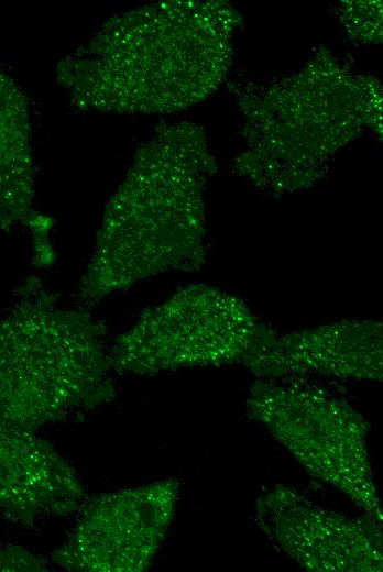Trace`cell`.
I'll return each instance as SVG.
<instances>
[{
  "label": "cell",
  "mask_w": 383,
  "mask_h": 572,
  "mask_svg": "<svg viewBox=\"0 0 383 572\" xmlns=\"http://www.w3.org/2000/svg\"><path fill=\"white\" fill-rule=\"evenodd\" d=\"M103 329L40 292L0 321V418L29 430L111 397Z\"/></svg>",
  "instance_id": "1"
},
{
  "label": "cell",
  "mask_w": 383,
  "mask_h": 572,
  "mask_svg": "<svg viewBox=\"0 0 383 572\" xmlns=\"http://www.w3.org/2000/svg\"><path fill=\"white\" fill-rule=\"evenodd\" d=\"M201 166L136 168L107 213L79 283L94 301L135 282L204 262Z\"/></svg>",
  "instance_id": "2"
},
{
  "label": "cell",
  "mask_w": 383,
  "mask_h": 572,
  "mask_svg": "<svg viewBox=\"0 0 383 572\" xmlns=\"http://www.w3.org/2000/svg\"><path fill=\"white\" fill-rule=\"evenodd\" d=\"M262 326L240 298L190 285L144 311L118 338L110 362L135 374L243 362Z\"/></svg>",
  "instance_id": "3"
},
{
  "label": "cell",
  "mask_w": 383,
  "mask_h": 572,
  "mask_svg": "<svg viewBox=\"0 0 383 572\" xmlns=\"http://www.w3.org/2000/svg\"><path fill=\"white\" fill-rule=\"evenodd\" d=\"M248 406L310 473L381 517L364 425L349 405L317 388L258 382Z\"/></svg>",
  "instance_id": "4"
},
{
  "label": "cell",
  "mask_w": 383,
  "mask_h": 572,
  "mask_svg": "<svg viewBox=\"0 0 383 572\" xmlns=\"http://www.w3.org/2000/svg\"><path fill=\"white\" fill-rule=\"evenodd\" d=\"M177 494V482L163 481L96 497L54 561L74 571H144L164 540Z\"/></svg>",
  "instance_id": "5"
},
{
  "label": "cell",
  "mask_w": 383,
  "mask_h": 572,
  "mask_svg": "<svg viewBox=\"0 0 383 572\" xmlns=\"http://www.w3.org/2000/svg\"><path fill=\"white\" fill-rule=\"evenodd\" d=\"M243 363L270 377L318 373L377 380L382 375V323L342 321L285 336H276L263 324Z\"/></svg>",
  "instance_id": "6"
},
{
  "label": "cell",
  "mask_w": 383,
  "mask_h": 572,
  "mask_svg": "<svg viewBox=\"0 0 383 572\" xmlns=\"http://www.w3.org/2000/svg\"><path fill=\"white\" fill-rule=\"evenodd\" d=\"M84 494L75 471L48 442L0 418V516L29 524L63 515Z\"/></svg>",
  "instance_id": "7"
},
{
  "label": "cell",
  "mask_w": 383,
  "mask_h": 572,
  "mask_svg": "<svg viewBox=\"0 0 383 572\" xmlns=\"http://www.w3.org/2000/svg\"><path fill=\"white\" fill-rule=\"evenodd\" d=\"M280 543L307 569L372 571L381 568L379 536L360 522L304 507L297 496H274Z\"/></svg>",
  "instance_id": "8"
},
{
  "label": "cell",
  "mask_w": 383,
  "mask_h": 572,
  "mask_svg": "<svg viewBox=\"0 0 383 572\" xmlns=\"http://www.w3.org/2000/svg\"><path fill=\"white\" fill-rule=\"evenodd\" d=\"M40 561L31 553L0 547V571H37Z\"/></svg>",
  "instance_id": "9"
}]
</instances>
